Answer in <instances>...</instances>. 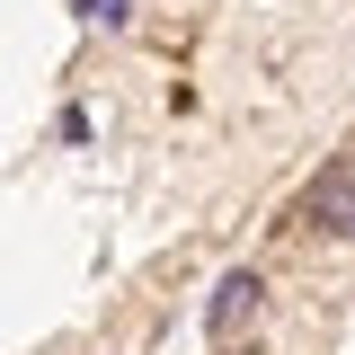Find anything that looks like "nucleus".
<instances>
[{
	"mask_svg": "<svg viewBox=\"0 0 355 355\" xmlns=\"http://www.w3.org/2000/svg\"><path fill=\"white\" fill-rule=\"evenodd\" d=\"M293 231H320V240H355V151H329L320 178L293 205Z\"/></svg>",
	"mask_w": 355,
	"mask_h": 355,
	"instance_id": "1",
	"label": "nucleus"
},
{
	"mask_svg": "<svg viewBox=\"0 0 355 355\" xmlns=\"http://www.w3.org/2000/svg\"><path fill=\"white\" fill-rule=\"evenodd\" d=\"M258 302H266V275H258V266H231V275L214 284V302H205V338L231 347V338H240V320H258Z\"/></svg>",
	"mask_w": 355,
	"mask_h": 355,
	"instance_id": "2",
	"label": "nucleus"
},
{
	"mask_svg": "<svg viewBox=\"0 0 355 355\" xmlns=\"http://www.w3.org/2000/svg\"><path fill=\"white\" fill-rule=\"evenodd\" d=\"M222 355H240V347H222ZM249 355H258V347H249Z\"/></svg>",
	"mask_w": 355,
	"mask_h": 355,
	"instance_id": "3",
	"label": "nucleus"
}]
</instances>
